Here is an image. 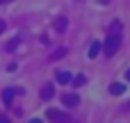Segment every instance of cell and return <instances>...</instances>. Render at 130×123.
Segmentation results:
<instances>
[{"label": "cell", "mask_w": 130, "mask_h": 123, "mask_svg": "<svg viewBox=\"0 0 130 123\" xmlns=\"http://www.w3.org/2000/svg\"><path fill=\"white\" fill-rule=\"evenodd\" d=\"M5 2H9V0H0V5H5Z\"/></svg>", "instance_id": "cell-18"}, {"label": "cell", "mask_w": 130, "mask_h": 123, "mask_svg": "<svg viewBox=\"0 0 130 123\" xmlns=\"http://www.w3.org/2000/svg\"><path fill=\"white\" fill-rule=\"evenodd\" d=\"M130 110V103H126V105H123V112H128Z\"/></svg>", "instance_id": "cell-14"}, {"label": "cell", "mask_w": 130, "mask_h": 123, "mask_svg": "<svg viewBox=\"0 0 130 123\" xmlns=\"http://www.w3.org/2000/svg\"><path fill=\"white\" fill-rule=\"evenodd\" d=\"M123 91H126V87H123L121 82H112V84H110V94H112V96H121Z\"/></svg>", "instance_id": "cell-7"}, {"label": "cell", "mask_w": 130, "mask_h": 123, "mask_svg": "<svg viewBox=\"0 0 130 123\" xmlns=\"http://www.w3.org/2000/svg\"><path fill=\"white\" fill-rule=\"evenodd\" d=\"M119 46H121V37L112 32V34L107 37V41H105V55H107V57H112V55H117V50H119Z\"/></svg>", "instance_id": "cell-1"}, {"label": "cell", "mask_w": 130, "mask_h": 123, "mask_svg": "<svg viewBox=\"0 0 130 123\" xmlns=\"http://www.w3.org/2000/svg\"><path fill=\"white\" fill-rule=\"evenodd\" d=\"M5 27H7V23H5V21H0V32H2Z\"/></svg>", "instance_id": "cell-13"}, {"label": "cell", "mask_w": 130, "mask_h": 123, "mask_svg": "<svg viewBox=\"0 0 130 123\" xmlns=\"http://www.w3.org/2000/svg\"><path fill=\"white\" fill-rule=\"evenodd\" d=\"M48 119L53 123H69V116L64 112H59V110H48Z\"/></svg>", "instance_id": "cell-2"}, {"label": "cell", "mask_w": 130, "mask_h": 123, "mask_svg": "<svg viewBox=\"0 0 130 123\" xmlns=\"http://www.w3.org/2000/svg\"><path fill=\"white\" fill-rule=\"evenodd\" d=\"M62 103L66 107H78L80 105V96L78 94H62Z\"/></svg>", "instance_id": "cell-3"}, {"label": "cell", "mask_w": 130, "mask_h": 123, "mask_svg": "<svg viewBox=\"0 0 130 123\" xmlns=\"http://www.w3.org/2000/svg\"><path fill=\"white\" fill-rule=\"evenodd\" d=\"M126 80H130V68H128V71H126Z\"/></svg>", "instance_id": "cell-16"}, {"label": "cell", "mask_w": 130, "mask_h": 123, "mask_svg": "<svg viewBox=\"0 0 130 123\" xmlns=\"http://www.w3.org/2000/svg\"><path fill=\"white\" fill-rule=\"evenodd\" d=\"M55 96V87L53 84H46L43 89H41V100H50Z\"/></svg>", "instance_id": "cell-6"}, {"label": "cell", "mask_w": 130, "mask_h": 123, "mask_svg": "<svg viewBox=\"0 0 130 123\" xmlns=\"http://www.w3.org/2000/svg\"><path fill=\"white\" fill-rule=\"evenodd\" d=\"M55 30H57V32H64V30H66V18H64V16H59V18L55 21Z\"/></svg>", "instance_id": "cell-11"}, {"label": "cell", "mask_w": 130, "mask_h": 123, "mask_svg": "<svg viewBox=\"0 0 130 123\" xmlns=\"http://www.w3.org/2000/svg\"><path fill=\"white\" fill-rule=\"evenodd\" d=\"M66 55V48L62 46V48H55L53 50V55H50V62H55V59H59V57H64Z\"/></svg>", "instance_id": "cell-10"}, {"label": "cell", "mask_w": 130, "mask_h": 123, "mask_svg": "<svg viewBox=\"0 0 130 123\" xmlns=\"http://www.w3.org/2000/svg\"><path fill=\"white\" fill-rule=\"evenodd\" d=\"M16 94H18V89H5V91H2V103H5V105H11V100H14Z\"/></svg>", "instance_id": "cell-5"}, {"label": "cell", "mask_w": 130, "mask_h": 123, "mask_svg": "<svg viewBox=\"0 0 130 123\" xmlns=\"http://www.w3.org/2000/svg\"><path fill=\"white\" fill-rule=\"evenodd\" d=\"M18 43H21V37H14L11 41H7V43H5V50H7V52H11V50H16V46H18Z\"/></svg>", "instance_id": "cell-9"}, {"label": "cell", "mask_w": 130, "mask_h": 123, "mask_svg": "<svg viewBox=\"0 0 130 123\" xmlns=\"http://www.w3.org/2000/svg\"><path fill=\"white\" fill-rule=\"evenodd\" d=\"M30 123H43V121H41V119H32Z\"/></svg>", "instance_id": "cell-15"}, {"label": "cell", "mask_w": 130, "mask_h": 123, "mask_svg": "<svg viewBox=\"0 0 130 123\" xmlns=\"http://www.w3.org/2000/svg\"><path fill=\"white\" fill-rule=\"evenodd\" d=\"M55 80H57L59 84H69V82H71V73H69V71H57V73H55Z\"/></svg>", "instance_id": "cell-4"}, {"label": "cell", "mask_w": 130, "mask_h": 123, "mask_svg": "<svg viewBox=\"0 0 130 123\" xmlns=\"http://www.w3.org/2000/svg\"><path fill=\"white\" fill-rule=\"evenodd\" d=\"M71 80H73V84H75V87H82V84L87 82V78H85V75H78V78H71Z\"/></svg>", "instance_id": "cell-12"}, {"label": "cell", "mask_w": 130, "mask_h": 123, "mask_svg": "<svg viewBox=\"0 0 130 123\" xmlns=\"http://www.w3.org/2000/svg\"><path fill=\"white\" fill-rule=\"evenodd\" d=\"M101 50H103V46H101V43H98V41H94V43H91V46H89V57H91V59H96V57H98V52H101Z\"/></svg>", "instance_id": "cell-8"}, {"label": "cell", "mask_w": 130, "mask_h": 123, "mask_svg": "<svg viewBox=\"0 0 130 123\" xmlns=\"http://www.w3.org/2000/svg\"><path fill=\"white\" fill-rule=\"evenodd\" d=\"M0 123H7V119H5V116H0Z\"/></svg>", "instance_id": "cell-17"}]
</instances>
